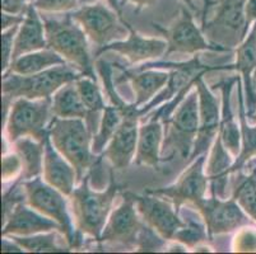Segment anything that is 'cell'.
I'll return each mask as SVG.
<instances>
[{"label": "cell", "mask_w": 256, "mask_h": 254, "mask_svg": "<svg viewBox=\"0 0 256 254\" xmlns=\"http://www.w3.org/2000/svg\"><path fill=\"white\" fill-rule=\"evenodd\" d=\"M246 17H248V25H251L256 20V0L246 1Z\"/></svg>", "instance_id": "obj_47"}, {"label": "cell", "mask_w": 256, "mask_h": 254, "mask_svg": "<svg viewBox=\"0 0 256 254\" xmlns=\"http://www.w3.org/2000/svg\"><path fill=\"white\" fill-rule=\"evenodd\" d=\"M76 84L79 93H80L86 109H87V116H86L84 121L90 134L94 136L98 131L102 115H104V111L106 108L101 89L97 84V80L90 78V76H80L79 79H76Z\"/></svg>", "instance_id": "obj_27"}, {"label": "cell", "mask_w": 256, "mask_h": 254, "mask_svg": "<svg viewBox=\"0 0 256 254\" xmlns=\"http://www.w3.org/2000/svg\"><path fill=\"white\" fill-rule=\"evenodd\" d=\"M121 3V8L125 6L126 4H134L136 5V11L139 13L142 9L144 8H150V6L154 5L157 3V0H120Z\"/></svg>", "instance_id": "obj_44"}, {"label": "cell", "mask_w": 256, "mask_h": 254, "mask_svg": "<svg viewBox=\"0 0 256 254\" xmlns=\"http://www.w3.org/2000/svg\"><path fill=\"white\" fill-rule=\"evenodd\" d=\"M32 0H2V11L16 15H24Z\"/></svg>", "instance_id": "obj_41"}, {"label": "cell", "mask_w": 256, "mask_h": 254, "mask_svg": "<svg viewBox=\"0 0 256 254\" xmlns=\"http://www.w3.org/2000/svg\"><path fill=\"white\" fill-rule=\"evenodd\" d=\"M48 135L56 150L76 169L78 185L102 160L93 153V135L83 118L52 117Z\"/></svg>", "instance_id": "obj_2"}, {"label": "cell", "mask_w": 256, "mask_h": 254, "mask_svg": "<svg viewBox=\"0 0 256 254\" xmlns=\"http://www.w3.org/2000/svg\"><path fill=\"white\" fill-rule=\"evenodd\" d=\"M164 125L166 131L160 151L162 162H170L178 157L186 163L192 155L199 130V95L196 89L186 95Z\"/></svg>", "instance_id": "obj_4"}, {"label": "cell", "mask_w": 256, "mask_h": 254, "mask_svg": "<svg viewBox=\"0 0 256 254\" xmlns=\"http://www.w3.org/2000/svg\"><path fill=\"white\" fill-rule=\"evenodd\" d=\"M192 207L198 211L206 223L210 241L214 237L230 234L232 232L252 225L250 216L241 209L234 199H220L212 195L209 199H202Z\"/></svg>", "instance_id": "obj_11"}, {"label": "cell", "mask_w": 256, "mask_h": 254, "mask_svg": "<svg viewBox=\"0 0 256 254\" xmlns=\"http://www.w3.org/2000/svg\"><path fill=\"white\" fill-rule=\"evenodd\" d=\"M252 84H254V90H255V94H256V74H255V75H254Z\"/></svg>", "instance_id": "obj_48"}, {"label": "cell", "mask_w": 256, "mask_h": 254, "mask_svg": "<svg viewBox=\"0 0 256 254\" xmlns=\"http://www.w3.org/2000/svg\"><path fill=\"white\" fill-rule=\"evenodd\" d=\"M251 118V120H252L254 121V122H256V115H254L252 116V117H250Z\"/></svg>", "instance_id": "obj_49"}, {"label": "cell", "mask_w": 256, "mask_h": 254, "mask_svg": "<svg viewBox=\"0 0 256 254\" xmlns=\"http://www.w3.org/2000/svg\"><path fill=\"white\" fill-rule=\"evenodd\" d=\"M122 117H124V115H122V111H121L120 107L115 106L112 103H111V106H106L104 115H102L98 131L93 136L92 150L96 155L100 157L104 153L107 144L110 143L114 134L118 129V126H120L121 121H122Z\"/></svg>", "instance_id": "obj_34"}, {"label": "cell", "mask_w": 256, "mask_h": 254, "mask_svg": "<svg viewBox=\"0 0 256 254\" xmlns=\"http://www.w3.org/2000/svg\"><path fill=\"white\" fill-rule=\"evenodd\" d=\"M83 76L72 65L65 64L54 66L32 75L4 73L2 80V98L14 101L17 98L44 99L52 98L62 85L76 81Z\"/></svg>", "instance_id": "obj_5"}, {"label": "cell", "mask_w": 256, "mask_h": 254, "mask_svg": "<svg viewBox=\"0 0 256 254\" xmlns=\"http://www.w3.org/2000/svg\"><path fill=\"white\" fill-rule=\"evenodd\" d=\"M51 111L54 117L83 118L87 116V109L82 101L76 81L65 84L51 98Z\"/></svg>", "instance_id": "obj_30"}, {"label": "cell", "mask_w": 256, "mask_h": 254, "mask_svg": "<svg viewBox=\"0 0 256 254\" xmlns=\"http://www.w3.org/2000/svg\"><path fill=\"white\" fill-rule=\"evenodd\" d=\"M234 69L241 75L245 88L248 117H252L256 111V94L252 84L254 75L256 74V20L245 39L237 46Z\"/></svg>", "instance_id": "obj_20"}, {"label": "cell", "mask_w": 256, "mask_h": 254, "mask_svg": "<svg viewBox=\"0 0 256 254\" xmlns=\"http://www.w3.org/2000/svg\"><path fill=\"white\" fill-rule=\"evenodd\" d=\"M51 98L27 99L17 98L13 101L6 126V139L13 144L20 137H32L45 143L48 135V125L52 120Z\"/></svg>", "instance_id": "obj_6"}, {"label": "cell", "mask_w": 256, "mask_h": 254, "mask_svg": "<svg viewBox=\"0 0 256 254\" xmlns=\"http://www.w3.org/2000/svg\"><path fill=\"white\" fill-rule=\"evenodd\" d=\"M48 47L46 42V32L44 18L37 10L34 4H30L27 13L24 14L23 23L20 25L18 33L14 41V51H13V60L26 55V53L34 52V51L44 50Z\"/></svg>", "instance_id": "obj_22"}, {"label": "cell", "mask_w": 256, "mask_h": 254, "mask_svg": "<svg viewBox=\"0 0 256 254\" xmlns=\"http://www.w3.org/2000/svg\"><path fill=\"white\" fill-rule=\"evenodd\" d=\"M154 29L160 31L167 41V51L164 56L171 53H186V55H196L200 51H214V52H228L230 48L223 46L214 45L206 41V34L202 28L198 27L194 22L192 11L185 5L181 6L178 17L170 25V28L160 27L153 23Z\"/></svg>", "instance_id": "obj_10"}, {"label": "cell", "mask_w": 256, "mask_h": 254, "mask_svg": "<svg viewBox=\"0 0 256 254\" xmlns=\"http://www.w3.org/2000/svg\"><path fill=\"white\" fill-rule=\"evenodd\" d=\"M18 29H20V25H16L2 32V74H4L9 69L13 60L14 41Z\"/></svg>", "instance_id": "obj_38"}, {"label": "cell", "mask_w": 256, "mask_h": 254, "mask_svg": "<svg viewBox=\"0 0 256 254\" xmlns=\"http://www.w3.org/2000/svg\"><path fill=\"white\" fill-rule=\"evenodd\" d=\"M132 192H125L122 202L111 211L110 218L100 237V244H112L122 248L136 249L139 232L143 227Z\"/></svg>", "instance_id": "obj_13"}, {"label": "cell", "mask_w": 256, "mask_h": 254, "mask_svg": "<svg viewBox=\"0 0 256 254\" xmlns=\"http://www.w3.org/2000/svg\"><path fill=\"white\" fill-rule=\"evenodd\" d=\"M72 17L97 46V50L129 36V23L101 1L80 5L72 13Z\"/></svg>", "instance_id": "obj_7"}, {"label": "cell", "mask_w": 256, "mask_h": 254, "mask_svg": "<svg viewBox=\"0 0 256 254\" xmlns=\"http://www.w3.org/2000/svg\"><path fill=\"white\" fill-rule=\"evenodd\" d=\"M234 251L238 253L256 252V232L252 229H240L234 239Z\"/></svg>", "instance_id": "obj_39"}, {"label": "cell", "mask_w": 256, "mask_h": 254, "mask_svg": "<svg viewBox=\"0 0 256 254\" xmlns=\"http://www.w3.org/2000/svg\"><path fill=\"white\" fill-rule=\"evenodd\" d=\"M23 186L26 190L27 205L42 215L56 221L62 227V233L72 249L82 246L83 239L74 229L73 219L69 215L68 205L64 199L65 195L42 181L41 177L24 181Z\"/></svg>", "instance_id": "obj_8"}, {"label": "cell", "mask_w": 256, "mask_h": 254, "mask_svg": "<svg viewBox=\"0 0 256 254\" xmlns=\"http://www.w3.org/2000/svg\"><path fill=\"white\" fill-rule=\"evenodd\" d=\"M24 19V15H16V14H9L2 11V32L6 31L9 28L20 25Z\"/></svg>", "instance_id": "obj_42"}, {"label": "cell", "mask_w": 256, "mask_h": 254, "mask_svg": "<svg viewBox=\"0 0 256 254\" xmlns=\"http://www.w3.org/2000/svg\"><path fill=\"white\" fill-rule=\"evenodd\" d=\"M234 163L231 153L226 149L220 135H217L212 145L208 164L206 167V173L210 183L212 195H217L220 199H226L228 177L232 174L231 168Z\"/></svg>", "instance_id": "obj_25"}, {"label": "cell", "mask_w": 256, "mask_h": 254, "mask_svg": "<svg viewBox=\"0 0 256 254\" xmlns=\"http://www.w3.org/2000/svg\"><path fill=\"white\" fill-rule=\"evenodd\" d=\"M118 67L121 70L118 81H130L134 97H136L134 104L139 108L150 103L154 98V95L162 88L166 87L170 78V73L156 69L125 70L124 67L118 66Z\"/></svg>", "instance_id": "obj_21"}, {"label": "cell", "mask_w": 256, "mask_h": 254, "mask_svg": "<svg viewBox=\"0 0 256 254\" xmlns=\"http://www.w3.org/2000/svg\"><path fill=\"white\" fill-rule=\"evenodd\" d=\"M167 242L153 228L144 223L136 239V252H160L166 248Z\"/></svg>", "instance_id": "obj_35"}, {"label": "cell", "mask_w": 256, "mask_h": 254, "mask_svg": "<svg viewBox=\"0 0 256 254\" xmlns=\"http://www.w3.org/2000/svg\"><path fill=\"white\" fill-rule=\"evenodd\" d=\"M242 78L238 74L237 80V95H238V118L240 129H241V151L236 157L234 165L231 168V173H237L245 167L246 163L254 157H256V126L248 125V115H246L245 101H244V90H242Z\"/></svg>", "instance_id": "obj_28"}, {"label": "cell", "mask_w": 256, "mask_h": 254, "mask_svg": "<svg viewBox=\"0 0 256 254\" xmlns=\"http://www.w3.org/2000/svg\"><path fill=\"white\" fill-rule=\"evenodd\" d=\"M26 190L23 182L20 178L14 181V183L3 193V220L12 213L17 205L26 202Z\"/></svg>", "instance_id": "obj_36"}, {"label": "cell", "mask_w": 256, "mask_h": 254, "mask_svg": "<svg viewBox=\"0 0 256 254\" xmlns=\"http://www.w3.org/2000/svg\"><path fill=\"white\" fill-rule=\"evenodd\" d=\"M90 172L82 179L78 187L74 188L69 199L76 233L80 237L86 235L94 242H98L102 230L110 218L114 201L120 192V186L111 174L108 187L98 192L90 187Z\"/></svg>", "instance_id": "obj_1"}, {"label": "cell", "mask_w": 256, "mask_h": 254, "mask_svg": "<svg viewBox=\"0 0 256 254\" xmlns=\"http://www.w3.org/2000/svg\"><path fill=\"white\" fill-rule=\"evenodd\" d=\"M32 1H34V0H32Z\"/></svg>", "instance_id": "obj_50"}, {"label": "cell", "mask_w": 256, "mask_h": 254, "mask_svg": "<svg viewBox=\"0 0 256 254\" xmlns=\"http://www.w3.org/2000/svg\"><path fill=\"white\" fill-rule=\"evenodd\" d=\"M206 154H203L188 164L184 173L178 177L176 183L168 187L146 190V192L168 199L176 211L180 214L184 205L192 207L195 202L206 197V188L209 185L208 176L206 173Z\"/></svg>", "instance_id": "obj_12"}, {"label": "cell", "mask_w": 256, "mask_h": 254, "mask_svg": "<svg viewBox=\"0 0 256 254\" xmlns=\"http://www.w3.org/2000/svg\"><path fill=\"white\" fill-rule=\"evenodd\" d=\"M132 199L142 220L166 241H172L176 232L184 227L185 223L180 214L164 197L146 192L144 195L132 193Z\"/></svg>", "instance_id": "obj_16"}, {"label": "cell", "mask_w": 256, "mask_h": 254, "mask_svg": "<svg viewBox=\"0 0 256 254\" xmlns=\"http://www.w3.org/2000/svg\"><path fill=\"white\" fill-rule=\"evenodd\" d=\"M180 1L182 3V5H185L186 8L190 9L192 13H196L198 11V8L195 6L192 0H180ZM202 1L204 3V15H203V20H204L206 17V11H208V9L210 8L212 5H217V1H214V0H202Z\"/></svg>", "instance_id": "obj_45"}, {"label": "cell", "mask_w": 256, "mask_h": 254, "mask_svg": "<svg viewBox=\"0 0 256 254\" xmlns=\"http://www.w3.org/2000/svg\"><path fill=\"white\" fill-rule=\"evenodd\" d=\"M10 238L17 242L26 252H31V253H62V252H69L72 249L68 244L66 246L60 244V241L66 239V238L59 230L40 233V234L28 235V237L10 235Z\"/></svg>", "instance_id": "obj_31"}, {"label": "cell", "mask_w": 256, "mask_h": 254, "mask_svg": "<svg viewBox=\"0 0 256 254\" xmlns=\"http://www.w3.org/2000/svg\"><path fill=\"white\" fill-rule=\"evenodd\" d=\"M42 176L46 183L59 190L66 197L72 195L76 185H78L76 169L54 146L50 135L45 140Z\"/></svg>", "instance_id": "obj_19"}, {"label": "cell", "mask_w": 256, "mask_h": 254, "mask_svg": "<svg viewBox=\"0 0 256 254\" xmlns=\"http://www.w3.org/2000/svg\"><path fill=\"white\" fill-rule=\"evenodd\" d=\"M12 253V252H14V253H22L24 252V249L12 239L10 237H3V241H2V253Z\"/></svg>", "instance_id": "obj_43"}, {"label": "cell", "mask_w": 256, "mask_h": 254, "mask_svg": "<svg viewBox=\"0 0 256 254\" xmlns=\"http://www.w3.org/2000/svg\"><path fill=\"white\" fill-rule=\"evenodd\" d=\"M237 79H238V75L230 79H223L214 85L222 93V111H220V126L218 135L222 139L226 149L234 157H237L241 151V129L236 122L231 103L232 89L237 83Z\"/></svg>", "instance_id": "obj_23"}, {"label": "cell", "mask_w": 256, "mask_h": 254, "mask_svg": "<svg viewBox=\"0 0 256 254\" xmlns=\"http://www.w3.org/2000/svg\"><path fill=\"white\" fill-rule=\"evenodd\" d=\"M128 27H129V36L126 37V39L112 42L110 45L98 48L94 52V57H100L101 53L107 51H114L124 56L130 65H136L139 62L160 59L166 55L168 47L166 39L146 38L142 37L130 24Z\"/></svg>", "instance_id": "obj_17"}, {"label": "cell", "mask_w": 256, "mask_h": 254, "mask_svg": "<svg viewBox=\"0 0 256 254\" xmlns=\"http://www.w3.org/2000/svg\"><path fill=\"white\" fill-rule=\"evenodd\" d=\"M40 13H68L80 5V0H34Z\"/></svg>", "instance_id": "obj_37"}, {"label": "cell", "mask_w": 256, "mask_h": 254, "mask_svg": "<svg viewBox=\"0 0 256 254\" xmlns=\"http://www.w3.org/2000/svg\"><path fill=\"white\" fill-rule=\"evenodd\" d=\"M98 0H80V5H86V4H93L97 3ZM107 3V5L112 8L114 10L118 11L120 15H122V8H121V3L120 0H104Z\"/></svg>", "instance_id": "obj_46"}, {"label": "cell", "mask_w": 256, "mask_h": 254, "mask_svg": "<svg viewBox=\"0 0 256 254\" xmlns=\"http://www.w3.org/2000/svg\"><path fill=\"white\" fill-rule=\"evenodd\" d=\"M44 18L48 48L59 53L69 65L78 70L83 76L97 80L93 69L92 56L90 52L87 34L82 27L73 19L72 13L62 19Z\"/></svg>", "instance_id": "obj_3"}, {"label": "cell", "mask_w": 256, "mask_h": 254, "mask_svg": "<svg viewBox=\"0 0 256 254\" xmlns=\"http://www.w3.org/2000/svg\"><path fill=\"white\" fill-rule=\"evenodd\" d=\"M65 64H68V62L65 61V59H62L59 53L46 47L44 50L26 53V55L16 59L14 61H12L10 66H9L6 73L32 75V74L45 71L50 67Z\"/></svg>", "instance_id": "obj_29"}, {"label": "cell", "mask_w": 256, "mask_h": 254, "mask_svg": "<svg viewBox=\"0 0 256 254\" xmlns=\"http://www.w3.org/2000/svg\"><path fill=\"white\" fill-rule=\"evenodd\" d=\"M164 122L160 120H148L139 126L138 144L134 163L138 167H157L162 162L164 144Z\"/></svg>", "instance_id": "obj_24"}, {"label": "cell", "mask_w": 256, "mask_h": 254, "mask_svg": "<svg viewBox=\"0 0 256 254\" xmlns=\"http://www.w3.org/2000/svg\"><path fill=\"white\" fill-rule=\"evenodd\" d=\"M195 89L199 95V130H198L192 155L186 162L188 165L194 162L198 157L206 154V151L212 148L214 140L220 132V111H222L218 98L209 89L204 81L203 75L198 78Z\"/></svg>", "instance_id": "obj_15"}, {"label": "cell", "mask_w": 256, "mask_h": 254, "mask_svg": "<svg viewBox=\"0 0 256 254\" xmlns=\"http://www.w3.org/2000/svg\"><path fill=\"white\" fill-rule=\"evenodd\" d=\"M22 171V163H20V157L13 151V154H9L2 159V177L3 181H9V179L18 178V173L20 174Z\"/></svg>", "instance_id": "obj_40"}, {"label": "cell", "mask_w": 256, "mask_h": 254, "mask_svg": "<svg viewBox=\"0 0 256 254\" xmlns=\"http://www.w3.org/2000/svg\"><path fill=\"white\" fill-rule=\"evenodd\" d=\"M3 223V232H2L3 237H10V235L28 237L40 233L54 232V230H59L62 233V227L56 221L32 209L30 205H27V202L17 205L4 219Z\"/></svg>", "instance_id": "obj_18"}, {"label": "cell", "mask_w": 256, "mask_h": 254, "mask_svg": "<svg viewBox=\"0 0 256 254\" xmlns=\"http://www.w3.org/2000/svg\"><path fill=\"white\" fill-rule=\"evenodd\" d=\"M13 151L20 157L22 171L18 178L22 182L41 177L44 172L45 143H40L32 137H20L12 144Z\"/></svg>", "instance_id": "obj_26"}, {"label": "cell", "mask_w": 256, "mask_h": 254, "mask_svg": "<svg viewBox=\"0 0 256 254\" xmlns=\"http://www.w3.org/2000/svg\"><path fill=\"white\" fill-rule=\"evenodd\" d=\"M192 210H194V207L188 210L185 209L184 214H185L186 218L180 215L185 224L181 229L176 232L174 239H172L176 243L184 244L188 249H195L196 247L206 244L210 241L206 223H204L203 219H199V216L195 215Z\"/></svg>", "instance_id": "obj_32"}, {"label": "cell", "mask_w": 256, "mask_h": 254, "mask_svg": "<svg viewBox=\"0 0 256 254\" xmlns=\"http://www.w3.org/2000/svg\"><path fill=\"white\" fill-rule=\"evenodd\" d=\"M248 0H220L217 3L214 17L202 23V31L209 42L232 50L240 46L248 33L246 17Z\"/></svg>", "instance_id": "obj_9"}, {"label": "cell", "mask_w": 256, "mask_h": 254, "mask_svg": "<svg viewBox=\"0 0 256 254\" xmlns=\"http://www.w3.org/2000/svg\"><path fill=\"white\" fill-rule=\"evenodd\" d=\"M140 118L139 107H136L134 103L130 104L118 129L116 130L112 139L110 140V143L107 144L106 149L101 154V157L106 158L116 171H126L130 164L134 162Z\"/></svg>", "instance_id": "obj_14"}, {"label": "cell", "mask_w": 256, "mask_h": 254, "mask_svg": "<svg viewBox=\"0 0 256 254\" xmlns=\"http://www.w3.org/2000/svg\"><path fill=\"white\" fill-rule=\"evenodd\" d=\"M232 199L256 223V165L248 174L237 172V178L232 187Z\"/></svg>", "instance_id": "obj_33"}]
</instances>
